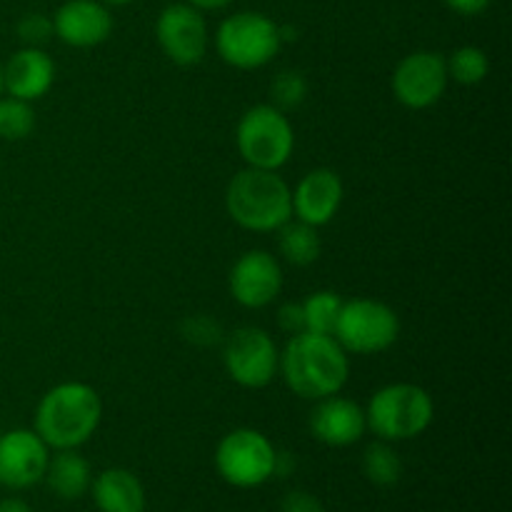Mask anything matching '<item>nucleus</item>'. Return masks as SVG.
I'll return each mask as SVG.
<instances>
[{
    "instance_id": "obj_1",
    "label": "nucleus",
    "mask_w": 512,
    "mask_h": 512,
    "mask_svg": "<svg viewBox=\"0 0 512 512\" xmlns=\"http://www.w3.org/2000/svg\"><path fill=\"white\" fill-rule=\"evenodd\" d=\"M278 373L298 398L323 400L328 395H338L348 383V353L333 335L303 330L290 335L280 353Z\"/></svg>"
},
{
    "instance_id": "obj_2",
    "label": "nucleus",
    "mask_w": 512,
    "mask_h": 512,
    "mask_svg": "<svg viewBox=\"0 0 512 512\" xmlns=\"http://www.w3.org/2000/svg\"><path fill=\"white\" fill-rule=\"evenodd\" d=\"M103 420V403L93 385L68 380L50 388L35 408V433L50 450H78Z\"/></svg>"
},
{
    "instance_id": "obj_3",
    "label": "nucleus",
    "mask_w": 512,
    "mask_h": 512,
    "mask_svg": "<svg viewBox=\"0 0 512 512\" xmlns=\"http://www.w3.org/2000/svg\"><path fill=\"white\" fill-rule=\"evenodd\" d=\"M225 210L250 233H275L293 218V190L278 170L243 168L228 183Z\"/></svg>"
},
{
    "instance_id": "obj_4",
    "label": "nucleus",
    "mask_w": 512,
    "mask_h": 512,
    "mask_svg": "<svg viewBox=\"0 0 512 512\" xmlns=\"http://www.w3.org/2000/svg\"><path fill=\"white\" fill-rule=\"evenodd\" d=\"M435 405L425 388L415 383H390L370 398L365 408L368 430L385 443H403L423 435L433 425Z\"/></svg>"
},
{
    "instance_id": "obj_5",
    "label": "nucleus",
    "mask_w": 512,
    "mask_h": 512,
    "mask_svg": "<svg viewBox=\"0 0 512 512\" xmlns=\"http://www.w3.org/2000/svg\"><path fill=\"white\" fill-rule=\"evenodd\" d=\"M235 145L248 168L280 170L295 148V133L288 113L270 103L253 105L238 120Z\"/></svg>"
},
{
    "instance_id": "obj_6",
    "label": "nucleus",
    "mask_w": 512,
    "mask_h": 512,
    "mask_svg": "<svg viewBox=\"0 0 512 512\" xmlns=\"http://www.w3.org/2000/svg\"><path fill=\"white\" fill-rule=\"evenodd\" d=\"M215 48L228 65L238 70H258L273 63L283 48L280 25L273 18L253 10H243L220 23Z\"/></svg>"
},
{
    "instance_id": "obj_7",
    "label": "nucleus",
    "mask_w": 512,
    "mask_h": 512,
    "mask_svg": "<svg viewBox=\"0 0 512 512\" xmlns=\"http://www.w3.org/2000/svg\"><path fill=\"white\" fill-rule=\"evenodd\" d=\"M333 338L345 353L378 355L393 348L400 338V318L388 303L373 298H355L343 303Z\"/></svg>"
},
{
    "instance_id": "obj_8",
    "label": "nucleus",
    "mask_w": 512,
    "mask_h": 512,
    "mask_svg": "<svg viewBox=\"0 0 512 512\" xmlns=\"http://www.w3.org/2000/svg\"><path fill=\"white\" fill-rule=\"evenodd\" d=\"M278 450L260 430L238 428L215 448V468L228 485L240 490L260 488L275 475Z\"/></svg>"
},
{
    "instance_id": "obj_9",
    "label": "nucleus",
    "mask_w": 512,
    "mask_h": 512,
    "mask_svg": "<svg viewBox=\"0 0 512 512\" xmlns=\"http://www.w3.org/2000/svg\"><path fill=\"white\" fill-rule=\"evenodd\" d=\"M223 365L230 380L240 388L260 390L278 375L280 350L263 328L245 325L225 338Z\"/></svg>"
},
{
    "instance_id": "obj_10",
    "label": "nucleus",
    "mask_w": 512,
    "mask_h": 512,
    "mask_svg": "<svg viewBox=\"0 0 512 512\" xmlns=\"http://www.w3.org/2000/svg\"><path fill=\"white\" fill-rule=\"evenodd\" d=\"M448 63L440 53L418 50L405 55L393 73V95L410 110L433 108L448 90Z\"/></svg>"
},
{
    "instance_id": "obj_11",
    "label": "nucleus",
    "mask_w": 512,
    "mask_h": 512,
    "mask_svg": "<svg viewBox=\"0 0 512 512\" xmlns=\"http://www.w3.org/2000/svg\"><path fill=\"white\" fill-rule=\"evenodd\" d=\"M160 50L175 65H198L208 53V25L203 13L190 3H173L163 8L155 23Z\"/></svg>"
},
{
    "instance_id": "obj_12",
    "label": "nucleus",
    "mask_w": 512,
    "mask_h": 512,
    "mask_svg": "<svg viewBox=\"0 0 512 512\" xmlns=\"http://www.w3.org/2000/svg\"><path fill=\"white\" fill-rule=\"evenodd\" d=\"M228 288L243 308H268L283 290V268L268 250H248L230 268Z\"/></svg>"
},
{
    "instance_id": "obj_13",
    "label": "nucleus",
    "mask_w": 512,
    "mask_h": 512,
    "mask_svg": "<svg viewBox=\"0 0 512 512\" xmlns=\"http://www.w3.org/2000/svg\"><path fill=\"white\" fill-rule=\"evenodd\" d=\"M50 448L35 430L15 428L0 435V485L8 490H28L43 480Z\"/></svg>"
},
{
    "instance_id": "obj_14",
    "label": "nucleus",
    "mask_w": 512,
    "mask_h": 512,
    "mask_svg": "<svg viewBox=\"0 0 512 512\" xmlns=\"http://www.w3.org/2000/svg\"><path fill=\"white\" fill-rule=\"evenodd\" d=\"M310 433L328 448H348L355 445L368 430L365 423V410L355 400L343 395H328L323 400H315V408L310 410Z\"/></svg>"
},
{
    "instance_id": "obj_15",
    "label": "nucleus",
    "mask_w": 512,
    "mask_h": 512,
    "mask_svg": "<svg viewBox=\"0 0 512 512\" xmlns=\"http://www.w3.org/2000/svg\"><path fill=\"white\" fill-rule=\"evenodd\" d=\"M53 30L70 48H95L113 33V15L100 0H68L53 15Z\"/></svg>"
},
{
    "instance_id": "obj_16",
    "label": "nucleus",
    "mask_w": 512,
    "mask_h": 512,
    "mask_svg": "<svg viewBox=\"0 0 512 512\" xmlns=\"http://www.w3.org/2000/svg\"><path fill=\"white\" fill-rule=\"evenodd\" d=\"M343 180L335 170L315 168L300 178L293 190V215L295 220L320 228L328 225L338 215L343 205Z\"/></svg>"
},
{
    "instance_id": "obj_17",
    "label": "nucleus",
    "mask_w": 512,
    "mask_h": 512,
    "mask_svg": "<svg viewBox=\"0 0 512 512\" xmlns=\"http://www.w3.org/2000/svg\"><path fill=\"white\" fill-rule=\"evenodd\" d=\"M55 83V63L43 48H20L3 68V90L20 100H40Z\"/></svg>"
},
{
    "instance_id": "obj_18",
    "label": "nucleus",
    "mask_w": 512,
    "mask_h": 512,
    "mask_svg": "<svg viewBox=\"0 0 512 512\" xmlns=\"http://www.w3.org/2000/svg\"><path fill=\"white\" fill-rule=\"evenodd\" d=\"M100 512H145V490L138 475L125 468H108L90 483Z\"/></svg>"
},
{
    "instance_id": "obj_19",
    "label": "nucleus",
    "mask_w": 512,
    "mask_h": 512,
    "mask_svg": "<svg viewBox=\"0 0 512 512\" xmlns=\"http://www.w3.org/2000/svg\"><path fill=\"white\" fill-rule=\"evenodd\" d=\"M43 480L48 483L50 493L58 495L60 500H78L90 490L93 470L78 450H55V455H50Z\"/></svg>"
},
{
    "instance_id": "obj_20",
    "label": "nucleus",
    "mask_w": 512,
    "mask_h": 512,
    "mask_svg": "<svg viewBox=\"0 0 512 512\" xmlns=\"http://www.w3.org/2000/svg\"><path fill=\"white\" fill-rule=\"evenodd\" d=\"M278 250L290 265H298V268H305V265H313L315 260L320 258V250H323V243H320L318 228L303 223V220H293L280 225L278 230Z\"/></svg>"
},
{
    "instance_id": "obj_21",
    "label": "nucleus",
    "mask_w": 512,
    "mask_h": 512,
    "mask_svg": "<svg viewBox=\"0 0 512 512\" xmlns=\"http://www.w3.org/2000/svg\"><path fill=\"white\" fill-rule=\"evenodd\" d=\"M363 473L378 488H393L403 478V460L395 453L393 443H370L363 453Z\"/></svg>"
},
{
    "instance_id": "obj_22",
    "label": "nucleus",
    "mask_w": 512,
    "mask_h": 512,
    "mask_svg": "<svg viewBox=\"0 0 512 512\" xmlns=\"http://www.w3.org/2000/svg\"><path fill=\"white\" fill-rule=\"evenodd\" d=\"M345 300L340 298L333 290H318V293H310L303 300V320L305 330L320 335H333L335 323H338V315L343 310Z\"/></svg>"
},
{
    "instance_id": "obj_23",
    "label": "nucleus",
    "mask_w": 512,
    "mask_h": 512,
    "mask_svg": "<svg viewBox=\"0 0 512 512\" xmlns=\"http://www.w3.org/2000/svg\"><path fill=\"white\" fill-rule=\"evenodd\" d=\"M445 63H448V78H453L460 85H478L490 73L488 55L475 45H463Z\"/></svg>"
},
{
    "instance_id": "obj_24",
    "label": "nucleus",
    "mask_w": 512,
    "mask_h": 512,
    "mask_svg": "<svg viewBox=\"0 0 512 512\" xmlns=\"http://www.w3.org/2000/svg\"><path fill=\"white\" fill-rule=\"evenodd\" d=\"M35 130V110L28 100L0 98V138L25 140Z\"/></svg>"
},
{
    "instance_id": "obj_25",
    "label": "nucleus",
    "mask_w": 512,
    "mask_h": 512,
    "mask_svg": "<svg viewBox=\"0 0 512 512\" xmlns=\"http://www.w3.org/2000/svg\"><path fill=\"white\" fill-rule=\"evenodd\" d=\"M305 95H308V80H305V75L300 70H283L270 83V98H273L270 105H275L283 113L300 108Z\"/></svg>"
},
{
    "instance_id": "obj_26",
    "label": "nucleus",
    "mask_w": 512,
    "mask_h": 512,
    "mask_svg": "<svg viewBox=\"0 0 512 512\" xmlns=\"http://www.w3.org/2000/svg\"><path fill=\"white\" fill-rule=\"evenodd\" d=\"M53 35H55L53 20L43 13L25 15V18L18 23V38L23 40L25 48H43Z\"/></svg>"
},
{
    "instance_id": "obj_27",
    "label": "nucleus",
    "mask_w": 512,
    "mask_h": 512,
    "mask_svg": "<svg viewBox=\"0 0 512 512\" xmlns=\"http://www.w3.org/2000/svg\"><path fill=\"white\" fill-rule=\"evenodd\" d=\"M283 512H325L323 503L315 498L313 493H305V490H290L288 495L280 503Z\"/></svg>"
},
{
    "instance_id": "obj_28",
    "label": "nucleus",
    "mask_w": 512,
    "mask_h": 512,
    "mask_svg": "<svg viewBox=\"0 0 512 512\" xmlns=\"http://www.w3.org/2000/svg\"><path fill=\"white\" fill-rule=\"evenodd\" d=\"M278 325L280 330H285L288 335H298L305 330L303 320V305L300 303H288L278 310Z\"/></svg>"
},
{
    "instance_id": "obj_29",
    "label": "nucleus",
    "mask_w": 512,
    "mask_h": 512,
    "mask_svg": "<svg viewBox=\"0 0 512 512\" xmlns=\"http://www.w3.org/2000/svg\"><path fill=\"white\" fill-rule=\"evenodd\" d=\"M445 5L460 15H480L488 10L490 0H445Z\"/></svg>"
},
{
    "instance_id": "obj_30",
    "label": "nucleus",
    "mask_w": 512,
    "mask_h": 512,
    "mask_svg": "<svg viewBox=\"0 0 512 512\" xmlns=\"http://www.w3.org/2000/svg\"><path fill=\"white\" fill-rule=\"evenodd\" d=\"M0 512H33L23 498H3L0 500Z\"/></svg>"
},
{
    "instance_id": "obj_31",
    "label": "nucleus",
    "mask_w": 512,
    "mask_h": 512,
    "mask_svg": "<svg viewBox=\"0 0 512 512\" xmlns=\"http://www.w3.org/2000/svg\"><path fill=\"white\" fill-rule=\"evenodd\" d=\"M185 3H190L198 10H220L225 8V5L233 3V0H185Z\"/></svg>"
},
{
    "instance_id": "obj_32",
    "label": "nucleus",
    "mask_w": 512,
    "mask_h": 512,
    "mask_svg": "<svg viewBox=\"0 0 512 512\" xmlns=\"http://www.w3.org/2000/svg\"><path fill=\"white\" fill-rule=\"evenodd\" d=\"M100 3L103 5H128V3H133V0H100Z\"/></svg>"
},
{
    "instance_id": "obj_33",
    "label": "nucleus",
    "mask_w": 512,
    "mask_h": 512,
    "mask_svg": "<svg viewBox=\"0 0 512 512\" xmlns=\"http://www.w3.org/2000/svg\"><path fill=\"white\" fill-rule=\"evenodd\" d=\"M0 95H3V65H0Z\"/></svg>"
}]
</instances>
